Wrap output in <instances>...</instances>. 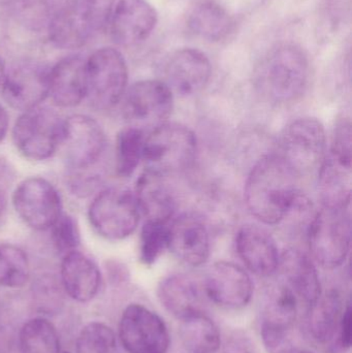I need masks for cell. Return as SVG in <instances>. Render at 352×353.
<instances>
[{
    "instance_id": "6da1fadb",
    "label": "cell",
    "mask_w": 352,
    "mask_h": 353,
    "mask_svg": "<svg viewBox=\"0 0 352 353\" xmlns=\"http://www.w3.org/2000/svg\"><path fill=\"white\" fill-rule=\"evenodd\" d=\"M298 176L279 154L267 155L254 165L246 181L245 203L250 213L269 225H275L309 201L298 188Z\"/></svg>"
},
{
    "instance_id": "7a4b0ae2",
    "label": "cell",
    "mask_w": 352,
    "mask_h": 353,
    "mask_svg": "<svg viewBox=\"0 0 352 353\" xmlns=\"http://www.w3.org/2000/svg\"><path fill=\"white\" fill-rule=\"evenodd\" d=\"M307 56L295 46H284L270 54L256 72V86L273 103L299 101L309 81Z\"/></svg>"
},
{
    "instance_id": "3957f363",
    "label": "cell",
    "mask_w": 352,
    "mask_h": 353,
    "mask_svg": "<svg viewBox=\"0 0 352 353\" xmlns=\"http://www.w3.org/2000/svg\"><path fill=\"white\" fill-rule=\"evenodd\" d=\"M117 0H70L48 21L50 41L60 49H79L109 24Z\"/></svg>"
},
{
    "instance_id": "277c9868",
    "label": "cell",
    "mask_w": 352,
    "mask_h": 353,
    "mask_svg": "<svg viewBox=\"0 0 352 353\" xmlns=\"http://www.w3.org/2000/svg\"><path fill=\"white\" fill-rule=\"evenodd\" d=\"M196 152V137L190 128L165 122L146 136L143 161L148 171L165 176L188 169Z\"/></svg>"
},
{
    "instance_id": "5b68a950",
    "label": "cell",
    "mask_w": 352,
    "mask_h": 353,
    "mask_svg": "<svg viewBox=\"0 0 352 353\" xmlns=\"http://www.w3.org/2000/svg\"><path fill=\"white\" fill-rule=\"evenodd\" d=\"M312 257L326 269L340 267L349 256L351 244L349 208L322 207L308 228Z\"/></svg>"
},
{
    "instance_id": "8992f818",
    "label": "cell",
    "mask_w": 352,
    "mask_h": 353,
    "mask_svg": "<svg viewBox=\"0 0 352 353\" xmlns=\"http://www.w3.org/2000/svg\"><path fill=\"white\" fill-rule=\"evenodd\" d=\"M86 97L93 107L107 110L125 94L128 70L122 54L113 48H101L86 60Z\"/></svg>"
},
{
    "instance_id": "52a82bcc",
    "label": "cell",
    "mask_w": 352,
    "mask_h": 353,
    "mask_svg": "<svg viewBox=\"0 0 352 353\" xmlns=\"http://www.w3.org/2000/svg\"><path fill=\"white\" fill-rule=\"evenodd\" d=\"M63 126L64 120L55 112L37 107L19 117L12 130V139L23 157L30 161H45L59 148Z\"/></svg>"
},
{
    "instance_id": "ba28073f",
    "label": "cell",
    "mask_w": 352,
    "mask_h": 353,
    "mask_svg": "<svg viewBox=\"0 0 352 353\" xmlns=\"http://www.w3.org/2000/svg\"><path fill=\"white\" fill-rule=\"evenodd\" d=\"M326 151V130L315 118H299L281 134L279 155L298 176L320 170Z\"/></svg>"
},
{
    "instance_id": "9c48e42d",
    "label": "cell",
    "mask_w": 352,
    "mask_h": 353,
    "mask_svg": "<svg viewBox=\"0 0 352 353\" xmlns=\"http://www.w3.org/2000/svg\"><path fill=\"white\" fill-rule=\"evenodd\" d=\"M140 210L132 191L111 188L99 193L89 208L91 225L103 238L119 241L138 228Z\"/></svg>"
},
{
    "instance_id": "30bf717a",
    "label": "cell",
    "mask_w": 352,
    "mask_h": 353,
    "mask_svg": "<svg viewBox=\"0 0 352 353\" xmlns=\"http://www.w3.org/2000/svg\"><path fill=\"white\" fill-rule=\"evenodd\" d=\"M119 339L128 353H167L171 345L163 319L141 304H130L122 313Z\"/></svg>"
},
{
    "instance_id": "8fae6325",
    "label": "cell",
    "mask_w": 352,
    "mask_h": 353,
    "mask_svg": "<svg viewBox=\"0 0 352 353\" xmlns=\"http://www.w3.org/2000/svg\"><path fill=\"white\" fill-rule=\"evenodd\" d=\"M173 107V92L163 81H138L124 94V117L130 126L143 130L165 123Z\"/></svg>"
},
{
    "instance_id": "7c38bea8",
    "label": "cell",
    "mask_w": 352,
    "mask_h": 353,
    "mask_svg": "<svg viewBox=\"0 0 352 353\" xmlns=\"http://www.w3.org/2000/svg\"><path fill=\"white\" fill-rule=\"evenodd\" d=\"M12 205L21 219L33 230H49L61 215V199L51 183L28 178L17 187Z\"/></svg>"
},
{
    "instance_id": "4fadbf2b",
    "label": "cell",
    "mask_w": 352,
    "mask_h": 353,
    "mask_svg": "<svg viewBox=\"0 0 352 353\" xmlns=\"http://www.w3.org/2000/svg\"><path fill=\"white\" fill-rule=\"evenodd\" d=\"M51 68L37 60H23L6 72L2 94L6 103L19 111L39 107L50 92Z\"/></svg>"
},
{
    "instance_id": "5bb4252c",
    "label": "cell",
    "mask_w": 352,
    "mask_h": 353,
    "mask_svg": "<svg viewBox=\"0 0 352 353\" xmlns=\"http://www.w3.org/2000/svg\"><path fill=\"white\" fill-rule=\"evenodd\" d=\"M204 290L211 302L221 308H245L253 296V282L249 274L234 263L217 261L207 272Z\"/></svg>"
},
{
    "instance_id": "9a60e30c",
    "label": "cell",
    "mask_w": 352,
    "mask_h": 353,
    "mask_svg": "<svg viewBox=\"0 0 352 353\" xmlns=\"http://www.w3.org/2000/svg\"><path fill=\"white\" fill-rule=\"evenodd\" d=\"M64 159L74 169H87L103 154L105 136L101 126L93 118L74 115L64 120L60 146Z\"/></svg>"
},
{
    "instance_id": "2e32d148",
    "label": "cell",
    "mask_w": 352,
    "mask_h": 353,
    "mask_svg": "<svg viewBox=\"0 0 352 353\" xmlns=\"http://www.w3.org/2000/svg\"><path fill=\"white\" fill-rule=\"evenodd\" d=\"M156 10L147 0H118L110 18V32L117 45L146 41L156 27Z\"/></svg>"
},
{
    "instance_id": "e0dca14e",
    "label": "cell",
    "mask_w": 352,
    "mask_h": 353,
    "mask_svg": "<svg viewBox=\"0 0 352 353\" xmlns=\"http://www.w3.org/2000/svg\"><path fill=\"white\" fill-rule=\"evenodd\" d=\"M212 68L206 54L200 50H179L167 60L165 66L163 82L172 92L183 97L200 93L210 81Z\"/></svg>"
},
{
    "instance_id": "ac0fdd59",
    "label": "cell",
    "mask_w": 352,
    "mask_h": 353,
    "mask_svg": "<svg viewBox=\"0 0 352 353\" xmlns=\"http://www.w3.org/2000/svg\"><path fill=\"white\" fill-rule=\"evenodd\" d=\"M167 250L190 267L205 265L210 257L211 241L202 218L189 213L179 216L169 226Z\"/></svg>"
},
{
    "instance_id": "d6986e66",
    "label": "cell",
    "mask_w": 352,
    "mask_h": 353,
    "mask_svg": "<svg viewBox=\"0 0 352 353\" xmlns=\"http://www.w3.org/2000/svg\"><path fill=\"white\" fill-rule=\"evenodd\" d=\"M238 255L254 275L269 277L278 271L280 254L273 236L258 225L243 226L236 236Z\"/></svg>"
},
{
    "instance_id": "ffe728a7",
    "label": "cell",
    "mask_w": 352,
    "mask_h": 353,
    "mask_svg": "<svg viewBox=\"0 0 352 353\" xmlns=\"http://www.w3.org/2000/svg\"><path fill=\"white\" fill-rule=\"evenodd\" d=\"M278 271L283 283L289 286L307 308L313 306L322 296L320 276L313 261L301 251L289 249L280 255Z\"/></svg>"
},
{
    "instance_id": "44dd1931",
    "label": "cell",
    "mask_w": 352,
    "mask_h": 353,
    "mask_svg": "<svg viewBox=\"0 0 352 353\" xmlns=\"http://www.w3.org/2000/svg\"><path fill=\"white\" fill-rule=\"evenodd\" d=\"M86 60L79 55L60 60L50 72V92L55 105L72 108L86 97Z\"/></svg>"
},
{
    "instance_id": "7402d4cb",
    "label": "cell",
    "mask_w": 352,
    "mask_h": 353,
    "mask_svg": "<svg viewBox=\"0 0 352 353\" xmlns=\"http://www.w3.org/2000/svg\"><path fill=\"white\" fill-rule=\"evenodd\" d=\"M61 281L64 290L72 300L87 303L99 294L101 275L92 259L74 250L64 255Z\"/></svg>"
},
{
    "instance_id": "603a6c76",
    "label": "cell",
    "mask_w": 352,
    "mask_h": 353,
    "mask_svg": "<svg viewBox=\"0 0 352 353\" xmlns=\"http://www.w3.org/2000/svg\"><path fill=\"white\" fill-rule=\"evenodd\" d=\"M134 194L140 213L149 221L169 223L177 209L175 196L163 176L148 170L138 176Z\"/></svg>"
},
{
    "instance_id": "cb8c5ba5",
    "label": "cell",
    "mask_w": 352,
    "mask_h": 353,
    "mask_svg": "<svg viewBox=\"0 0 352 353\" xmlns=\"http://www.w3.org/2000/svg\"><path fill=\"white\" fill-rule=\"evenodd\" d=\"M157 298L165 311L180 321L202 312V296L194 279L174 274L161 280L157 288Z\"/></svg>"
},
{
    "instance_id": "d4e9b609",
    "label": "cell",
    "mask_w": 352,
    "mask_h": 353,
    "mask_svg": "<svg viewBox=\"0 0 352 353\" xmlns=\"http://www.w3.org/2000/svg\"><path fill=\"white\" fill-rule=\"evenodd\" d=\"M308 309V333L318 343H328L338 331L341 315L344 309L340 292L332 290L326 294H322L318 302Z\"/></svg>"
},
{
    "instance_id": "484cf974",
    "label": "cell",
    "mask_w": 352,
    "mask_h": 353,
    "mask_svg": "<svg viewBox=\"0 0 352 353\" xmlns=\"http://www.w3.org/2000/svg\"><path fill=\"white\" fill-rule=\"evenodd\" d=\"M299 300L284 283L272 286L267 292L262 309L260 327L293 331Z\"/></svg>"
},
{
    "instance_id": "4316f807",
    "label": "cell",
    "mask_w": 352,
    "mask_h": 353,
    "mask_svg": "<svg viewBox=\"0 0 352 353\" xmlns=\"http://www.w3.org/2000/svg\"><path fill=\"white\" fill-rule=\"evenodd\" d=\"M320 193L322 207L349 208L351 201V168L326 157L320 165Z\"/></svg>"
},
{
    "instance_id": "83f0119b",
    "label": "cell",
    "mask_w": 352,
    "mask_h": 353,
    "mask_svg": "<svg viewBox=\"0 0 352 353\" xmlns=\"http://www.w3.org/2000/svg\"><path fill=\"white\" fill-rule=\"evenodd\" d=\"M180 337L189 353H216L221 346L218 327L203 311L181 321Z\"/></svg>"
},
{
    "instance_id": "f1b7e54d",
    "label": "cell",
    "mask_w": 352,
    "mask_h": 353,
    "mask_svg": "<svg viewBox=\"0 0 352 353\" xmlns=\"http://www.w3.org/2000/svg\"><path fill=\"white\" fill-rule=\"evenodd\" d=\"M190 30L209 41H219L225 39L231 29V16L225 8L214 1L198 4L188 17Z\"/></svg>"
},
{
    "instance_id": "f546056e",
    "label": "cell",
    "mask_w": 352,
    "mask_h": 353,
    "mask_svg": "<svg viewBox=\"0 0 352 353\" xmlns=\"http://www.w3.org/2000/svg\"><path fill=\"white\" fill-rule=\"evenodd\" d=\"M19 342L22 353H60L57 330L41 317L30 319L23 325Z\"/></svg>"
},
{
    "instance_id": "4dcf8cb0",
    "label": "cell",
    "mask_w": 352,
    "mask_h": 353,
    "mask_svg": "<svg viewBox=\"0 0 352 353\" xmlns=\"http://www.w3.org/2000/svg\"><path fill=\"white\" fill-rule=\"evenodd\" d=\"M144 130L134 126L124 128L116 142V170L121 176H130L136 171L144 152Z\"/></svg>"
},
{
    "instance_id": "1f68e13d",
    "label": "cell",
    "mask_w": 352,
    "mask_h": 353,
    "mask_svg": "<svg viewBox=\"0 0 352 353\" xmlns=\"http://www.w3.org/2000/svg\"><path fill=\"white\" fill-rule=\"evenodd\" d=\"M30 275L26 253L12 244H0V286L19 288L27 283Z\"/></svg>"
},
{
    "instance_id": "d6a6232c",
    "label": "cell",
    "mask_w": 352,
    "mask_h": 353,
    "mask_svg": "<svg viewBox=\"0 0 352 353\" xmlns=\"http://www.w3.org/2000/svg\"><path fill=\"white\" fill-rule=\"evenodd\" d=\"M169 249L167 223L146 220L140 238V259L145 265H152Z\"/></svg>"
},
{
    "instance_id": "836d02e7",
    "label": "cell",
    "mask_w": 352,
    "mask_h": 353,
    "mask_svg": "<svg viewBox=\"0 0 352 353\" xmlns=\"http://www.w3.org/2000/svg\"><path fill=\"white\" fill-rule=\"evenodd\" d=\"M117 339L105 323H90L83 327L76 340V353H116Z\"/></svg>"
},
{
    "instance_id": "e575fe53",
    "label": "cell",
    "mask_w": 352,
    "mask_h": 353,
    "mask_svg": "<svg viewBox=\"0 0 352 353\" xmlns=\"http://www.w3.org/2000/svg\"><path fill=\"white\" fill-rule=\"evenodd\" d=\"M331 157L341 165L351 168L352 163V130L349 117L338 118L333 128L330 149Z\"/></svg>"
},
{
    "instance_id": "d590c367",
    "label": "cell",
    "mask_w": 352,
    "mask_h": 353,
    "mask_svg": "<svg viewBox=\"0 0 352 353\" xmlns=\"http://www.w3.org/2000/svg\"><path fill=\"white\" fill-rule=\"evenodd\" d=\"M51 228L52 239L58 251L66 254L76 250L80 244V232L74 217L61 214Z\"/></svg>"
},
{
    "instance_id": "8d00e7d4",
    "label": "cell",
    "mask_w": 352,
    "mask_h": 353,
    "mask_svg": "<svg viewBox=\"0 0 352 353\" xmlns=\"http://www.w3.org/2000/svg\"><path fill=\"white\" fill-rule=\"evenodd\" d=\"M352 310L351 302H347L341 315L338 325V345L342 352H347L351 348L352 341Z\"/></svg>"
},
{
    "instance_id": "74e56055",
    "label": "cell",
    "mask_w": 352,
    "mask_h": 353,
    "mask_svg": "<svg viewBox=\"0 0 352 353\" xmlns=\"http://www.w3.org/2000/svg\"><path fill=\"white\" fill-rule=\"evenodd\" d=\"M223 353H256V352L251 341L245 334L235 332L225 341L223 345Z\"/></svg>"
},
{
    "instance_id": "f35d334b",
    "label": "cell",
    "mask_w": 352,
    "mask_h": 353,
    "mask_svg": "<svg viewBox=\"0 0 352 353\" xmlns=\"http://www.w3.org/2000/svg\"><path fill=\"white\" fill-rule=\"evenodd\" d=\"M70 0H25V4L30 10L43 14L49 21L50 17L63 8Z\"/></svg>"
},
{
    "instance_id": "ab89813d",
    "label": "cell",
    "mask_w": 352,
    "mask_h": 353,
    "mask_svg": "<svg viewBox=\"0 0 352 353\" xmlns=\"http://www.w3.org/2000/svg\"><path fill=\"white\" fill-rule=\"evenodd\" d=\"M8 130V115L6 109L0 105V142L6 136Z\"/></svg>"
},
{
    "instance_id": "60d3db41",
    "label": "cell",
    "mask_w": 352,
    "mask_h": 353,
    "mask_svg": "<svg viewBox=\"0 0 352 353\" xmlns=\"http://www.w3.org/2000/svg\"><path fill=\"white\" fill-rule=\"evenodd\" d=\"M6 65H4L3 60L0 58V91H1L2 86H3L4 79H6Z\"/></svg>"
},
{
    "instance_id": "b9f144b4",
    "label": "cell",
    "mask_w": 352,
    "mask_h": 353,
    "mask_svg": "<svg viewBox=\"0 0 352 353\" xmlns=\"http://www.w3.org/2000/svg\"><path fill=\"white\" fill-rule=\"evenodd\" d=\"M6 199H4L3 194L0 192V221H1L2 218H3L4 213H6Z\"/></svg>"
},
{
    "instance_id": "7bdbcfd3",
    "label": "cell",
    "mask_w": 352,
    "mask_h": 353,
    "mask_svg": "<svg viewBox=\"0 0 352 353\" xmlns=\"http://www.w3.org/2000/svg\"><path fill=\"white\" fill-rule=\"evenodd\" d=\"M295 353H313L311 352H308V350H298V352H296Z\"/></svg>"
},
{
    "instance_id": "ee69618b",
    "label": "cell",
    "mask_w": 352,
    "mask_h": 353,
    "mask_svg": "<svg viewBox=\"0 0 352 353\" xmlns=\"http://www.w3.org/2000/svg\"><path fill=\"white\" fill-rule=\"evenodd\" d=\"M64 353H70V352H64Z\"/></svg>"
}]
</instances>
